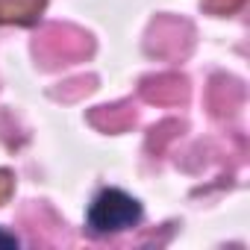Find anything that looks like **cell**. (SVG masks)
Instances as JSON below:
<instances>
[{
	"label": "cell",
	"mask_w": 250,
	"mask_h": 250,
	"mask_svg": "<svg viewBox=\"0 0 250 250\" xmlns=\"http://www.w3.org/2000/svg\"><path fill=\"white\" fill-rule=\"evenodd\" d=\"M142 218H145V209L133 194L121 191V188H103L88 203L85 227L94 235H115V232L139 227Z\"/></svg>",
	"instance_id": "6da1fadb"
},
{
	"label": "cell",
	"mask_w": 250,
	"mask_h": 250,
	"mask_svg": "<svg viewBox=\"0 0 250 250\" xmlns=\"http://www.w3.org/2000/svg\"><path fill=\"white\" fill-rule=\"evenodd\" d=\"M44 9V0H0L3 24H36Z\"/></svg>",
	"instance_id": "7a4b0ae2"
},
{
	"label": "cell",
	"mask_w": 250,
	"mask_h": 250,
	"mask_svg": "<svg viewBox=\"0 0 250 250\" xmlns=\"http://www.w3.org/2000/svg\"><path fill=\"white\" fill-rule=\"evenodd\" d=\"M21 241L12 235V232H6V229H0V247H18Z\"/></svg>",
	"instance_id": "3957f363"
}]
</instances>
